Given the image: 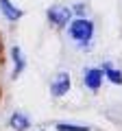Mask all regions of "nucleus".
Instances as JSON below:
<instances>
[{"label": "nucleus", "instance_id": "9d476101", "mask_svg": "<svg viewBox=\"0 0 122 131\" xmlns=\"http://www.w3.org/2000/svg\"><path fill=\"white\" fill-rule=\"evenodd\" d=\"M74 11H76L79 15H83V7H81V5H76V7H74Z\"/></svg>", "mask_w": 122, "mask_h": 131}, {"label": "nucleus", "instance_id": "f257e3e1", "mask_svg": "<svg viewBox=\"0 0 122 131\" xmlns=\"http://www.w3.org/2000/svg\"><path fill=\"white\" fill-rule=\"evenodd\" d=\"M68 35H70L72 42H76L79 46L87 48L92 44V37H94V22L87 18H76L68 24Z\"/></svg>", "mask_w": 122, "mask_h": 131}, {"label": "nucleus", "instance_id": "20e7f679", "mask_svg": "<svg viewBox=\"0 0 122 131\" xmlns=\"http://www.w3.org/2000/svg\"><path fill=\"white\" fill-rule=\"evenodd\" d=\"M70 85H72L70 74H68V72H59V74L52 79V83H50V94H52V98L66 96V94L70 92Z\"/></svg>", "mask_w": 122, "mask_h": 131}, {"label": "nucleus", "instance_id": "0eeeda50", "mask_svg": "<svg viewBox=\"0 0 122 131\" xmlns=\"http://www.w3.org/2000/svg\"><path fill=\"white\" fill-rule=\"evenodd\" d=\"M11 57H13V79H18L20 74H22V70L26 68V59H24V55H22V50H20V46H13L11 48Z\"/></svg>", "mask_w": 122, "mask_h": 131}, {"label": "nucleus", "instance_id": "39448f33", "mask_svg": "<svg viewBox=\"0 0 122 131\" xmlns=\"http://www.w3.org/2000/svg\"><path fill=\"white\" fill-rule=\"evenodd\" d=\"M0 11H2V15H5L9 22H18V20L24 15L22 9H18L11 0H0Z\"/></svg>", "mask_w": 122, "mask_h": 131}, {"label": "nucleus", "instance_id": "f03ea898", "mask_svg": "<svg viewBox=\"0 0 122 131\" xmlns=\"http://www.w3.org/2000/svg\"><path fill=\"white\" fill-rule=\"evenodd\" d=\"M46 15H48V20H50L52 26L63 28V26H68V24H70V20H72V9L61 7V5H55V7H50V9H48Z\"/></svg>", "mask_w": 122, "mask_h": 131}, {"label": "nucleus", "instance_id": "6e6552de", "mask_svg": "<svg viewBox=\"0 0 122 131\" xmlns=\"http://www.w3.org/2000/svg\"><path fill=\"white\" fill-rule=\"evenodd\" d=\"M103 74H105V79H107L109 83L122 85V72L118 70V68H113L111 63H105V66H103Z\"/></svg>", "mask_w": 122, "mask_h": 131}, {"label": "nucleus", "instance_id": "7ed1b4c3", "mask_svg": "<svg viewBox=\"0 0 122 131\" xmlns=\"http://www.w3.org/2000/svg\"><path fill=\"white\" fill-rule=\"evenodd\" d=\"M103 79H105L103 68H94V66L85 68V72H83V83H85V88H87L89 92H98L100 85H103Z\"/></svg>", "mask_w": 122, "mask_h": 131}, {"label": "nucleus", "instance_id": "423d86ee", "mask_svg": "<svg viewBox=\"0 0 122 131\" xmlns=\"http://www.w3.org/2000/svg\"><path fill=\"white\" fill-rule=\"evenodd\" d=\"M9 127L13 131H26L31 127V118L26 114H22V112H13L11 118H9Z\"/></svg>", "mask_w": 122, "mask_h": 131}, {"label": "nucleus", "instance_id": "1a4fd4ad", "mask_svg": "<svg viewBox=\"0 0 122 131\" xmlns=\"http://www.w3.org/2000/svg\"><path fill=\"white\" fill-rule=\"evenodd\" d=\"M57 131H89V127H83V125H68V122H59L57 125Z\"/></svg>", "mask_w": 122, "mask_h": 131}]
</instances>
